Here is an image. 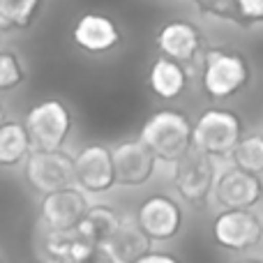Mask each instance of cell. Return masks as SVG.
I'll list each match as a JSON object with an SVG mask.
<instances>
[{"label":"cell","instance_id":"5","mask_svg":"<svg viewBox=\"0 0 263 263\" xmlns=\"http://www.w3.org/2000/svg\"><path fill=\"white\" fill-rule=\"evenodd\" d=\"M217 168L210 155L190 148L180 159L173 162V185L176 192L192 205H199L213 194Z\"/></svg>","mask_w":263,"mask_h":263},{"label":"cell","instance_id":"25","mask_svg":"<svg viewBox=\"0 0 263 263\" xmlns=\"http://www.w3.org/2000/svg\"><path fill=\"white\" fill-rule=\"evenodd\" d=\"M79 263H118V261L114 259V254L104 245H95Z\"/></svg>","mask_w":263,"mask_h":263},{"label":"cell","instance_id":"13","mask_svg":"<svg viewBox=\"0 0 263 263\" xmlns=\"http://www.w3.org/2000/svg\"><path fill=\"white\" fill-rule=\"evenodd\" d=\"M72 40L86 53H106L120 44V30L114 18L97 12H88L74 23Z\"/></svg>","mask_w":263,"mask_h":263},{"label":"cell","instance_id":"12","mask_svg":"<svg viewBox=\"0 0 263 263\" xmlns=\"http://www.w3.org/2000/svg\"><path fill=\"white\" fill-rule=\"evenodd\" d=\"M114 168H116V185L123 187H141L153 178L157 157L141 139H129L118 143L114 150Z\"/></svg>","mask_w":263,"mask_h":263},{"label":"cell","instance_id":"7","mask_svg":"<svg viewBox=\"0 0 263 263\" xmlns=\"http://www.w3.org/2000/svg\"><path fill=\"white\" fill-rule=\"evenodd\" d=\"M213 238L224 250H252L263 240V222L252 208H224L213 222Z\"/></svg>","mask_w":263,"mask_h":263},{"label":"cell","instance_id":"14","mask_svg":"<svg viewBox=\"0 0 263 263\" xmlns=\"http://www.w3.org/2000/svg\"><path fill=\"white\" fill-rule=\"evenodd\" d=\"M203 46V35L190 21H168L157 32V49L178 63H192Z\"/></svg>","mask_w":263,"mask_h":263},{"label":"cell","instance_id":"22","mask_svg":"<svg viewBox=\"0 0 263 263\" xmlns=\"http://www.w3.org/2000/svg\"><path fill=\"white\" fill-rule=\"evenodd\" d=\"M26 79L23 65L16 53L12 51H0V92H9L18 88Z\"/></svg>","mask_w":263,"mask_h":263},{"label":"cell","instance_id":"27","mask_svg":"<svg viewBox=\"0 0 263 263\" xmlns=\"http://www.w3.org/2000/svg\"><path fill=\"white\" fill-rule=\"evenodd\" d=\"M7 120V116H5V106H3V102H0V123H5Z\"/></svg>","mask_w":263,"mask_h":263},{"label":"cell","instance_id":"15","mask_svg":"<svg viewBox=\"0 0 263 263\" xmlns=\"http://www.w3.org/2000/svg\"><path fill=\"white\" fill-rule=\"evenodd\" d=\"M104 247L114 254L118 263H134L143 254L153 250V240L143 233V229L136 224V219H120L118 229L109 236Z\"/></svg>","mask_w":263,"mask_h":263},{"label":"cell","instance_id":"20","mask_svg":"<svg viewBox=\"0 0 263 263\" xmlns=\"http://www.w3.org/2000/svg\"><path fill=\"white\" fill-rule=\"evenodd\" d=\"M42 0H0V30H26L35 23Z\"/></svg>","mask_w":263,"mask_h":263},{"label":"cell","instance_id":"2","mask_svg":"<svg viewBox=\"0 0 263 263\" xmlns=\"http://www.w3.org/2000/svg\"><path fill=\"white\" fill-rule=\"evenodd\" d=\"M201 83L208 97L229 100L250 83V63L242 53L224 46L205 51Z\"/></svg>","mask_w":263,"mask_h":263},{"label":"cell","instance_id":"26","mask_svg":"<svg viewBox=\"0 0 263 263\" xmlns=\"http://www.w3.org/2000/svg\"><path fill=\"white\" fill-rule=\"evenodd\" d=\"M134 263H180L176 256L171 254H164V252H153L150 250L148 254H143L141 259H136Z\"/></svg>","mask_w":263,"mask_h":263},{"label":"cell","instance_id":"3","mask_svg":"<svg viewBox=\"0 0 263 263\" xmlns=\"http://www.w3.org/2000/svg\"><path fill=\"white\" fill-rule=\"evenodd\" d=\"M242 136V120L229 109H208L192 125V148L210 157H231Z\"/></svg>","mask_w":263,"mask_h":263},{"label":"cell","instance_id":"4","mask_svg":"<svg viewBox=\"0 0 263 263\" xmlns=\"http://www.w3.org/2000/svg\"><path fill=\"white\" fill-rule=\"evenodd\" d=\"M32 148L55 150L63 148L72 132V114L60 100H42L23 118Z\"/></svg>","mask_w":263,"mask_h":263},{"label":"cell","instance_id":"11","mask_svg":"<svg viewBox=\"0 0 263 263\" xmlns=\"http://www.w3.org/2000/svg\"><path fill=\"white\" fill-rule=\"evenodd\" d=\"M88 196L81 187L67 185L44 194L40 215L46 229H77L88 210Z\"/></svg>","mask_w":263,"mask_h":263},{"label":"cell","instance_id":"24","mask_svg":"<svg viewBox=\"0 0 263 263\" xmlns=\"http://www.w3.org/2000/svg\"><path fill=\"white\" fill-rule=\"evenodd\" d=\"M242 26H254L263 23V0H238Z\"/></svg>","mask_w":263,"mask_h":263},{"label":"cell","instance_id":"23","mask_svg":"<svg viewBox=\"0 0 263 263\" xmlns=\"http://www.w3.org/2000/svg\"><path fill=\"white\" fill-rule=\"evenodd\" d=\"M194 5L199 7L201 14L217 16V18H224V21H231V23L242 26L238 0H194Z\"/></svg>","mask_w":263,"mask_h":263},{"label":"cell","instance_id":"16","mask_svg":"<svg viewBox=\"0 0 263 263\" xmlns=\"http://www.w3.org/2000/svg\"><path fill=\"white\" fill-rule=\"evenodd\" d=\"M46 259L58 263H79L92 250V242L81 236L79 229H46L42 240Z\"/></svg>","mask_w":263,"mask_h":263},{"label":"cell","instance_id":"29","mask_svg":"<svg viewBox=\"0 0 263 263\" xmlns=\"http://www.w3.org/2000/svg\"><path fill=\"white\" fill-rule=\"evenodd\" d=\"M37 263H58V261H51V259H44V261H37Z\"/></svg>","mask_w":263,"mask_h":263},{"label":"cell","instance_id":"9","mask_svg":"<svg viewBox=\"0 0 263 263\" xmlns=\"http://www.w3.org/2000/svg\"><path fill=\"white\" fill-rule=\"evenodd\" d=\"M134 219L153 242H164L180 233L182 208L171 196L155 194V196H148V199L139 205Z\"/></svg>","mask_w":263,"mask_h":263},{"label":"cell","instance_id":"18","mask_svg":"<svg viewBox=\"0 0 263 263\" xmlns=\"http://www.w3.org/2000/svg\"><path fill=\"white\" fill-rule=\"evenodd\" d=\"M32 143L28 129L21 120H5L0 123V166L14 168L26 162Z\"/></svg>","mask_w":263,"mask_h":263},{"label":"cell","instance_id":"1","mask_svg":"<svg viewBox=\"0 0 263 263\" xmlns=\"http://www.w3.org/2000/svg\"><path fill=\"white\" fill-rule=\"evenodd\" d=\"M139 139L162 162L173 164L192 148V123L176 109L155 111L141 127Z\"/></svg>","mask_w":263,"mask_h":263},{"label":"cell","instance_id":"17","mask_svg":"<svg viewBox=\"0 0 263 263\" xmlns=\"http://www.w3.org/2000/svg\"><path fill=\"white\" fill-rule=\"evenodd\" d=\"M148 83H150V90L159 100H176V97H180V92L187 86V69L178 60L159 55L153 63V67H150Z\"/></svg>","mask_w":263,"mask_h":263},{"label":"cell","instance_id":"10","mask_svg":"<svg viewBox=\"0 0 263 263\" xmlns=\"http://www.w3.org/2000/svg\"><path fill=\"white\" fill-rule=\"evenodd\" d=\"M213 194L222 208H254L263 199V180L256 173L231 164L217 176Z\"/></svg>","mask_w":263,"mask_h":263},{"label":"cell","instance_id":"21","mask_svg":"<svg viewBox=\"0 0 263 263\" xmlns=\"http://www.w3.org/2000/svg\"><path fill=\"white\" fill-rule=\"evenodd\" d=\"M231 162L238 168H245L250 173L263 176V134L254 132V134L240 136L231 153Z\"/></svg>","mask_w":263,"mask_h":263},{"label":"cell","instance_id":"19","mask_svg":"<svg viewBox=\"0 0 263 263\" xmlns=\"http://www.w3.org/2000/svg\"><path fill=\"white\" fill-rule=\"evenodd\" d=\"M120 215L116 213L111 205H104V203H95V205H88L86 215L83 219L79 222V231L86 240H90L92 245H104L109 240V236L118 229L120 224Z\"/></svg>","mask_w":263,"mask_h":263},{"label":"cell","instance_id":"30","mask_svg":"<svg viewBox=\"0 0 263 263\" xmlns=\"http://www.w3.org/2000/svg\"><path fill=\"white\" fill-rule=\"evenodd\" d=\"M0 40H3V30H0Z\"/></svg>","mask_w":263,"mask_h":263},{"label":"cell","instance_id":"6","mask_svg":"<svg viewBox=\"0 0 263 263\" xmlns=\"http://www.w3.org/2000/svg\"><path fill=\"white\" fill-rule=\"evenodd\" d=\"M23 176L28 185L40 194H49L60 187L74 185V157L63 148L37 150L32 148L23 162Z\"/></svg>","mask_w":263,"mask_h":263},{"label":"cell","instance_id":"8","mask_svg":"<svg viewBox=\"0 0 263 263\" xmlns=\"http://www.w3.org/2000/svg\"><path fill=\"white\" fill-rule=\"evenodd\" d=\"M74 185L86 194H104L116 185V168L111 148L102 143L83 145L74 155Z\"/></svg>","mask_w":263,"mask_h":263},{"label":"cell","instance_id":"28","mask_svg":"<svg viewBox=\"0 0 263 263\" xmlns=\"http://www.w3.org/2000/svg\"><path fill=\"white\" fill-rule=\"evenodd\" d=\"M240 263H263V261H259V259H247V261H240Z\"/></svg>","mask_w":263,"mask_h":263}]
</instances>
